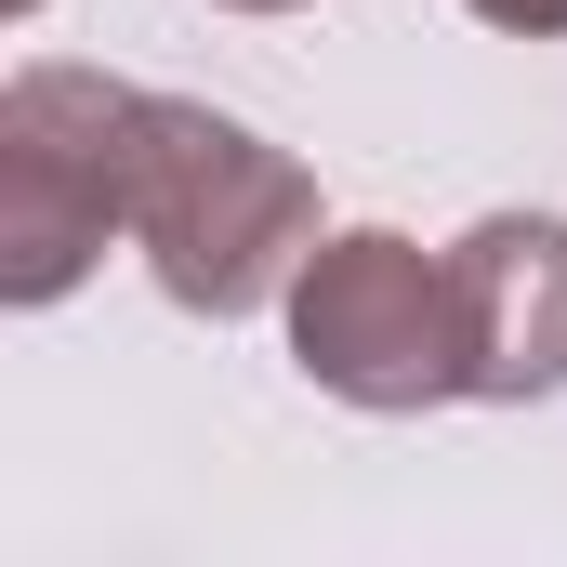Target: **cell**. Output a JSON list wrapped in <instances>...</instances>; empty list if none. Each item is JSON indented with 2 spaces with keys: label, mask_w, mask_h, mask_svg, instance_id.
<instances>
[{
  "label": "cell",
  "mask_w": 567,
  "mask_h": 567,
  "mask_svg": "<svg viewBox=\"0 0 567 567\" xmlns=\"http://www.w3.org/2000/svg\"><path fill=\"white\" fill-rule=\"evenodd\" d=\"M145 93L106 66H13L0 93V290L66 303L106 238H133Z\"/></svg>",
  "instance_id": "7a4b0ae2"
},
{
  "label": "cell",
  "mask_w": 567,
  "mask_h": 567,
  "mask_svg": "<svg viewBox=\"0 0 567 567\" xmlns=\"http://www.w3.org/2000/svg\"><path fill=\"white\" fill-rule=\"evenodd\" d=\"M462 278V383L475 396H555L567 383V225L555 212H488L449 238Z\"/></svg>",
  "instance_id": "277c9868"
},
{
  "label": "cell",
  "mask_w": 567,
  "mask_h": 567,
  "mask_svg": "<svg viewBox=\"0 0 567 567\" xmlns=\"http://www.w3.org/2000/svg\"><path fill=\"white\" fill-rule=\"evenodd\" d=\"M133 251L158 265V290L185 317H251L265 290H290V265L317 251V185L303 158L265 145L225 106L145 93V158H133Z\"/></svg>",
  "instance_id": "6da1fadb"
},
{
  "label": "cell",
  "mask_w": 567,
  "mask_h": 567,
  "mask_svg": "<svg viewBox=\"0 0 567 567\" xmlns=\"http://www.w3.org/2000/svg\"><path fill=\"white\" fill-rule=\"evenodd\" d=\"M225 13H303V0H225Z\"/></svg>",
  "instance_id": "8992f818"
},
{
  "label": "cell",
  "mask_w": 567,
  "mask_h": 567,
  "mask_svg": "<svg viewBox=\"0 0 567 567\" xmlns=\"http://www.w3.org/2000/svg\"><path fill=\"white\" fill-rule=\"evenodd\" d=\"M13 13H40V0H13Z\"/></svg>",
  "instance_id": "52a82bcc"
},
{
  "label": "cell",
  "mask_w": 567,
  "mask_h": 567,
  "mask_svg": "<svg viewBox=\"0 0 567 567\" xmlns=\"http://www.w3.org/2000/svg\"><path fill=\"white\" fill-rule=\"evenodd\" d=\"M488 27H515V40H567V0H475Z\"/></svg>",
  "instance_id": "5b68a950"
},
{
  "label": "cell",
  "mask_w": 567,
  "mask_h": 567,
  "mask_svg": "<svg viewBox=\"0 0 567 567\" xmlns=\"http://www.w3.org/2000/svg\"><path fill=\"white\" fill-rule=\"evenodd\" d=\"M290 357L343 410H449L462 383V278L396 225H343L290 265Z\"/></svg>",
  "instance_id": "3957f363"
}]
</instances>
